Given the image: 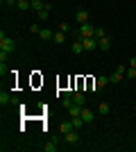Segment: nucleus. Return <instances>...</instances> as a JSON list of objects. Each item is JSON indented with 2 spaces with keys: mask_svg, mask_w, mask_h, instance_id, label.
<instances>
[{
  "mask_svg": "<svg viewBox=\"0 0 136 152\" xmlns=\"http://www.w3.org/2000/svg\"><path fill=\"white\" fill-rule=\"evenodd\" d=\"M0 52H7V55L16 52V41L12 37H7L5 32H0Z\"/></svg>",
  "mask_w": 136,
  "mask_h": 152,
  "instance_id": "obj_1",
  "label": "nucleus"
},
{
  "mask_svg": "<svg viewBox=\"0 0 136 152\" xmlns=\"http://www.w3.org/2000/svg\"><path fill=\"white\" fill-rule=\"evenodd\" d=\"M93 32H95V25L82 23V25H79V32H77V39H89V37H93Z\"/></svg>",
  "mask_w": 136,
  "mask_h": 152,
  "instance_id": "obj_2",
  "label": "nucleus"
},
{
  "mask_svg": "<svg viewBox=\"0 0 136 152\" xmlns=\"http://www.w3.org/2000/svg\"><path fill=\"white\" fill-rule=\"evenodd\" d=\"M125 73H127V66H125V64H120V66H118V68H116V73H113V75H109L111 84H118V82H123Z\"/></svg>",
  "mask_w": 136,
  "mask_h": 152,
  "instance_id": "obj_3",
  "label": "nucleus"
},
{
  "mask_svg": "<svg viewBox=\"0 0 136 152\" xmlns=\"http://www.w3.org/2000/svg\"><path fill=\"white\" fill-rule=\"evenodd\" d=\"M64 139H66V143L75 145V143H79V132H77V129H71L68 134H64Z\"/></svg>",
  "mask_w": 136,
  "mask_h": 152,
  "instance_id": "obj_4",
  "label": "nucleus"
},
{
  "mask_svg": "<svg viewBox=\"0 0 136 152\" xmlns=\"http://www.w3.org/2000/svg\"><path fill=\"white\" fill-rule=\"evenodd\" d=\"M79 116H82V121L89 125V123H93V118H95V111H93V109H84V107H82V114H79Z\"/></svg>",
  "mask_w": 136,
  "mask_h": 152,
  "instance_id": "obj_5",
  "label": "nucleus"
},
{
  "mask_svg": "<svg viewBox=\"0 0 136 152\" xmlns=\"http://www.w3.org/2000/svg\"><path fill=\"white\" fill-rule=\"evenodd\" d=\"M82 41H84V50H86V52H91V50H95V48H97V39H95V37L82 39Z\"/></svg>",
  "mask_w": 136,
  "mask_h": 152,
  "instance_id": "obj_6",
  "label": "nucleus"
},
{
  "mask_svg": "<svg viewBox=\"0 0 136 152\" xmlns=\"http://www.w3.org/2000/svg\"><path fill=\"white\" fill-rule=\"evenodd\" d=\"M107 84H111V80H109L107 75H100V77L95 80V91H102L104 86H107Z\"/></svg>",
  "mask_w": 136,
  "mask_h": 152,
  "instance_id": "obj_7",
  "label": "nucleus"
},
{
  "mask_svg": "<svg viewBox=\"0 0 136 152\" xmlns=\"http://www.w3.org/2000/svg\"><path fill=\"white\" fill-rule=\"evenodd\" d=\"M71 50L75 52V55H82V52H86V50H84V41H82V39H75V43L71 45Z\"/></svg>",
  "mask_w": 136,
  "mask_h": 152,
  "instance_id": "obj_8",
  "label": "nucleus"
},
{
  "mask_svg": "<svg viewBox=\"0 0 136 152\" xmlns=\"http://www.w3.org/2000/svg\"><path fill=\"white\" fill-rule=\"evenodd\" d=\"M73 102L79 104V107H84V104H86V95L82 93V91H75V93H73Z\"/></svg>",
  "mask_w": 136,
  "mask_h": 152,
  "instance_id": "obj_9",
  "label": "nucleus"
},
{
  "mask_svg": "<svg viewBox=\"0 0 136 152\" xmlns=\"http://www.w3.org/2000/svg\"><path fill=\"white\" fill-rule=\"evenodd\" d=\"M75 18H77L79 25H82V23H89V12H86V9H77V12H75Z\"/></svg>",
  "mask_w": 136,
  "mask_h": 152,
  "instance_id": "obj_10",
  "label": "nucleus"
},
{
  "mask_svg": "<svg viewBox=\"0 0 136 152\" xmlns=\"http://www.w3.org/2000/svg\"><path fill=\"white\" fill-rule=\"evenodd\" d=\"M97 48H100V50H109V48H111V39L109 37L97 39Z\"/></svg>",
  "mask_w": 136,
  "mask_h": 152,
  "instance_id": "obj_11",
  "label": "nucleus"
},
{
  "mask_svg": "<svg viewBox=\"0 0 136 152\" xmlns=\"http://www.w3.org/2000/svg\"><path fill=\"white\" fill-rule=\"evenodd\" d=\"M39 37H41V41H50V39L55 37V32H52V30H48V27H41Z\"/></svg>",
  "mask_w": 136,
  "mask_h": 152,
  "instance_id": "obj_12",
  "label": "nucleus"
},
{
  "mask_svg": "<svg viewBox=\"0 0 136 152\" xmlns=\"http://www.w3.org/2000/svg\"><path fill=\"white\" fill-rule=\"evenodd\" d=\"M16 7H18L20 12H27V9H32V0H18Z\"/></svg>",
  "mask_w": 136,
  "mask_h": 152,
  "instance_id": "obj_13",
  "label": "nucleus"
},
{
  "mask_svg": "<svg viewBox=\"0 0 136 152\" xmlns=\"http://www.w3.org/2000/svg\"><path fill=\"white\" fill-rule=\"evenodd\" d=\"M52 41H55L57 45H61V43L66 41V34H64L61 30H57V32H55V37H52Z\"/></svg>",
  "mask_w": 136,
  "mask_h": 152,
  "instance_id": "obj_14",
  "label": "nucleus"
},
{
  "mask_svg": "<svg viewBox=\"0 0 136 152\" xmlns=\"http://www.w3.org/2000/svg\"><path fill=\"white\" fill-rule=\"evenodd\" d=\"M71 129H75L71 121H64V123H61V125H59V132H61V134H68V132H71Z\"/></svg>",
  "mask_w": 136,
  "mask_h": 152,
  "instance_id": "obj_15",
  "label": "nucleus"
},
{
  "mask_svg": "<svg viewBox=\"0 0 136 152\" xmlns=\"http://www.w3.org/2000/svg\"><path fill=\"white\" fill-rule=\"evenodd\" d=\"M111 111V107H109V102H100L97 104V114H102V116H107Z\"/></svg>",
  "mask_w": 136,
  "mask_h": 152,
  "instance_id": "obj_16",
  "label": "nucleus"
},
{
  "mask_svg": "<svg viewBox=\"0 0 136 152\" xmlns=\"http://www.w3.org/2000/svg\"><path fill=\"white\" fill-rule=\"evenodd\" d=\"M71 123H73V127H75V129H79V127H84V125H86V123L82 121V116H73Z\"/></svg>",
  "mask_w": 136,
  "mask_h": 152,
  "instance_id": "obj_17",
  "label": "nucleus"
},
{
  "mask_svg": "<svg viewBox=\"0 0 136 152\" xmlns=\"http://www.w3.org/2000/svg\"><path fill=\"white\" fill-rule=\"evenodd\" d=\"M36 18H39V20H50V9H45V7H43L41 12H36Z\"/></svg>",
  "mask_w": 136,
  "mask_h": 152,
  "instance_id": "obj_18",
  "label": "nucleus"
},
{
  "mask_svg": "<svg viewBox=\"0 0 136 152\" xmlns=\"http://www.w3.org/2000/svg\"><path fill=\"white\" fill-rule=\"evenodd\" d=\"M68 114H71V118H73V116H79V114H82V107H79V104H75V102H73L71 107H68Z\"/></svg>",
  "mask_w": 136,
  "mask_h": 152,
  "instance_id": "obj_19",
  "label": "nucleus"
},
{
  "mask_svg": "<svg viewBox=\"0 0 136 152\" xmlns=\"http://www.w3.org/2000/svg\"><path fill=\"white\" fill-rule=\"evenodd\" d=\"M9 102H14V98H12L9 93H5V91H2V93H0V104L5 107V104H9Z\"/></svg>",
  "mask_w": 136,
  "mask_h": 152,
  "instance_id": "obj_20",
  "label": "nucleus"
},
{
  "mask_svg": "<svg viewBox=\"0 0 136 152\" xmlns=\"http://www.w3.org/2000/svg\"><path fill=\"white\" fill-rule=\"evenodd\" d=\"M43 7H45V2H43V0H32V9H34V12H41Z\"/></svg>",
  "mask_w": 136,
  "mask_h": 152,
  "instance_id": "obj_21",
  "label": "nucleus"
},
{
  "mask_svg": "<svg viewBox=\"0 0 136 152\" xmlns=\"http://www.w3.org/2000/svg\"><path fill=\"white\" fill-rule=\"evenodd\" d=\"M57 148H59L57 143H55V141H50V143H45V145H43V150H45V152H57Z\"/></svg>",
  "mask_w": 136,
  "mask_h": 152,
  "instance_id": "obj_22",
  "label": "nucleus"
},
{
  "mask_svg": "<svg viewBox=\"0 0 136 152\" xmlns=\"http://www.w3.org/2000/svg\"><path fill=\"white\" fill-rule=\"evenodd\" d=\"M93 37H95V39H102V37H107V32H104V27H95V32H93Z\"/></svg>",
  "mask_w": 136,
  "mask_h": 152,
  "instance_id": "obj_23",
  "label": "nucleus"
},
{
  "mask_svg": "<svg viewBox=\"0 0 136 152\" xmlns=\"http://www.w3.org/2000/svg\"><path fill=\"white\" fill-rule=\"evenodd\" d=\"M125 77H129V80H134V77H136V68H134V66H127V73H125Z\"/></svg>",
  "mask_w": 136,
  "mask_h": 152,
  "instance_id": "obj_24",
  "label": "nucleus"
},
{
  "mask_svg": "<svg viewBox=\"0 0 136 152\" xmlns=\"http://www.w3.org/2000/svg\"><path fill=\"white\" fill-rule=\"evenodd\" d=\"M30 32H32V34H39V32H41V25H39V23H32V25H30Z\"/></svg>",
  "mask_w": 136,
  "mask_h": 152,
  "instance_id": "obj_25",
  "label": "nucleus"
},
{
  "mask_svg": "<svg viewBox=\"0 0 136 152\" xmlns=\"http://www.w3.org/2000/svg\"><path fill=\"white\" fill-rule=\"evenodd\" d=\"M59 30H61V32H64V34H66V32L71 30V25H68V23H59Z\"/></svg>",
  "mask_w": 136,
  "mask_h": 152,
  "instance_id": "obj_26",
  "label": "nucleus"
},
{
  "mask_svg": "<svg viewBox=\"0 0 136 152\" xmlns=\"http://www.w3.org/2000/svg\"><path fill=\"white\" fill-rule=\"evenodd\" d=\"M5 73H7V64L0 61V75H5Z\"/></svg>",
  "mask_w": 136,
  "mask_h": 152,
  "instance_id": "obj_27",
  "label": "nucleus"
},
{
  "mask_svg": "<svg viewBox=\"0 0 136 152\" xmlns=\"http://www.w3.org/2000/svg\"><path fill=\"white\" fill-rule=\"evenodd\" d=\"M129 66H134V68H136V57H132V61H129Z\"/></svg>",
  "mask_w": 136,
  "mask_h": 152,
  "instance_id": "obj_28",
  "label": "nucleus"
}]
</instances>
